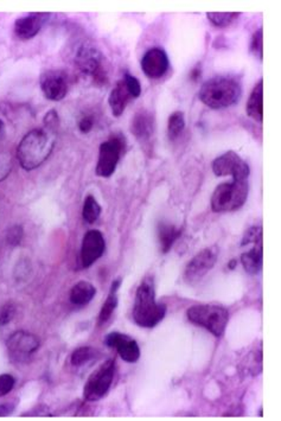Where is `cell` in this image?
Returning a JSON list of instances; mask_svg holds the SVG:
<instances>
[{
	"instance_id": "obj_1",
	"label": "cell",
	"mask_w": 281,
	"mask_h": 421,
	"mask_svg": "<svg viewBox=\"0 0 281 421\" xmlns=\"http://www.w3.org/2000/svg\"><path fill=\"white\" fill-rule=\"evenodd\" d=\"M56 136L46 129H34L27 132L17 148V158L24 170L41 167L53 151Z\"/></svg>"
},
{
	"instance_id": "obj_2",
	"label": "cell",
	"mask_w": 281,
	"mask_h": 421,
	"mask_svg": "<svg viewBox=\"0 0 281 421\" xmlns=\"http://www.w3.org/2000/svg\"><path fill=\"white\" fill-rule=\"evenodd\" d=\"M242 86L232 76H216L205 81L198 91V98L211 110H224L239 103Z\"/></svg>"
},
{
	"instance_id": "obj_3",
	"label": "cell",
	"mask_w": 281,
	"mask_h": 421,
	"mask_svg": "<svg viewBox=\"0 0 281 421\" xmlns=\"http://www.w3.org/2000/svg\"><path fill=\"white\" fill-rule=\"evenodd\" d=\"M166 315V306L157 303L155 285L151 278H145L136 292L133 319L141 328H155Z\"/></svg>"
},
{
	"instance_id": "obj_4",
	"label": "cell",
	"mask_w": 281,
	"mask_h": 421,
	"mask_svg": "<svg viewBox=\"0 0 281 421\" xmlns=\"http://www.w3.org/2000/svg\"><path fill=\"white\" fill-rule=\"evenodd\" d=\"M186 316L191 323L204 328L215 337H221L224 334L229 322V311L221 305H194L186 311Z\"/></svg>"
},
{
	"instance_id": "obj_5",
	"label": "cell",
	"mask_w": 281,
	"mask_h": 421,
	"mask_svg": "<svg viewBox=\"0 0 281 421\" xmlns=\"http://www.w3.org/2000/svg\"><path fill=\"white\" fill-rule=\"evenodd\" d=\"M248 190L247 181L222 183L211 196V209L215 213L235 212L247 201Z\"/></svg>"
},
{
	"instance_id": "obj_6",
	"label": "cell",
	"mask_w": 281,
	"mask_h": 421,
	"mask_svg": "<svg viewBox=\"0 0 281 421\" xmlns=\"http://www.w3.org/2000/svg\"><path fill=\"white\" fill-rule=\"evenodd\" d=\"M115 361L108 360L91 373L84 387V399L88 403H96L105 396L113 384Z\"/></svg>"
},
{
	"instance_id": "obj_7",
	"label": "cell",
	"mask_w": 281,
	"mask_h": 421,
	"mask_svg": "<svg viewBox=\"0 0 281 421\" xmlns=\"http://www.w3.org/2000/svg\"><path fill=\"white\" fill-rule=\"evenodd\" d=\"M126 141L122 134H113L108 141L100 145L99 160L96 164V175L103 179H108L115 174L125 151Z\"/></svg>"
},
{
	"instance_id": "obj_8",
	"label": "cell",
	"mask_w": 281,
	"mask_h": 421,
	"mask_svg": "<svg viewBox=\"0 0 281 421\" xmlns=\"http://www.w3.org/2000/svg\"><path fill=\"white\" fill-rule=\"evenodd\" d=\"M75 65L84 75L91 76L98 84H105L106 72L103 67V55L91 43L79 46L75 55Z\"/></svg>"
},
{
	"instance_id": "obj_9",
	"label": "cell",
	"mask_w": 281,
	"mask_h": 421,
	"mask_svg": "<svg viewBox=\"0 0 281 421\" xmlns=\"http://www.w3.org/2000/svg\"><path fill=\"white\" fill-rule=\"evenodd\" d=\"M218 258V248L216 246L208 247L191 259L184 271V280L186 284L195 285L213 270Z\"/></svg>"
},
{
	"instance_id": "obj_10",
	"label": "cell",
	"mask_w": 281,
	"mask_h": 421,
	"mask_svg": "<svg viewBox=\"0 0 281 421\" xmlns=\"http://www.w3.org/2000/svg\"><path fill=\"white\" fill-rule=\"evenodd\" d=\"M213 171L218 177L232 176L234 181H247L251 174L249 165L234 151L217 157L213 162Z\"/></svg>"
},
{
	"instance_id": "obj_11",
	"label": "cell",
	"mask_w": 281,
	"mask_h": 421,
	"mask_svg": "<svg viewBox=\"0 0 281 421\" xmlns=\"http://www.w3.org/2000/svg\"><path fill=\"white\" fill-rule=\"evenodd\" d=\"M8 355L15 362H27L39 350V339L27 331H15L6 341Z\"/></svg>"
},
{
	"instance_id": "obj_12",
	"label": "cell",
	"mask_w": 281,
	"mask_h": 421,
	"mask_svg": "<svg viewBox=\"0 0 281 421\" xmlns=\"http://www.w3.org/2000/svg\"><path fill=\"white\" fill-rule=\"evenodd\" d=\"M43 95L50 101H61L68 93V75L63 70L50 69L39 77Z\"/></svg>"
},
{
	"instance_id": "obj_13",
	"label": "cell",
	"mask_w": 281,
	"mask_h": 421,
	"mask_svg": "<svg viewBox=\"0 0 281 421\" xmlns=\"http://www.w3.org/2000/svg\"><path fill=\"white\" fill-rule=\"evenodd\" d=\"M106 241L103 233L96 229L88 231L84 234L82 245H81V264L82 267L88 268L94 265L105 253Z\"/></svg>"
},
{
	"instance_id": "obj_14",
	"label": "cell",
	"mask_w": 281,
	"mask_h": 421,
	"mask_svg": "<svg viewBox=\"0 0 281 421\" xmlns=\"http://www.w3.org/2000/svg\"><path fill=\"white\" fill-rule=\"evenodd\" d=\"M51 13L49 12H32L20 17L15 22L13 31L17 37L22 41H29L41 32L43 27L48 23Z\"/></svg>"
},
{
	"instance_id": "obj_15",
	"label": "cell",
	"mask_w": 281,
	"mask_h": 421,
	"mask_svg": "<svg viewBox=\"0 0 281 421\" xmlns=\"http://www.w3.org/2000/svg\"><path fill=\"white\" fill-rule=\"evenodd\" d=\"M141 69L148 79L158 80L162 79L170 67V61L165 50L159 46L151 48L144 53L141 58Z\"/></svg>"
},
{
	"instance_id": "obj_16",
	"label": "cell",
	"mask_w": 281,
	"mask_h": 421,
	"mask_svg": "<svg viewBox=\"0 0 281 421\" xmlns=\"http://www.w3.org/2000/svg\"><path fill=\"white\" fill-rule=\"evenodd\" d=\"M105 343L107 346L117 350L119 356L129 363L137 362L140 357V349L137 342L127 335L122 332H110L105 338Z\"/></svg>"
},
{
	"instance_id": "obj_17",
	"label": "cell",
	"mask_w": 281,
	"mask_h": 421,
	"mask_svg": "<svg viewBox=\"0 0 281 421\" xmlns=\"http://www.w3.org/2000/svg\"><path fill=\"white\" fill-rule=\"evenodd\" d=\"M131 132L140 143H146L152 138L155 132V119L151 113L140 110L134 115L131 125Z\"/></svg>"
},
{
	"instance_id": "obj_18",
	"label": "cell",
	"mask_w": 281,
	"mask_h": 421,
	"mask_svg": "<svg viewBox=\"0 0 281 421\" xmlns=\"http://www.w3.org/2000/svg\"><path fill=\"white\" fill-rule=\"evenodd\" d=\"M133 99L129 91L126 88L124 80H120L117 82L115 87L110 91V96H108V103H110V110L115 118L122 117V114L125 112L126 107L129 105V101Z\"/></svg>"
},
{
	"instance_id": "obj_19",
	"label": "cell",
	"mask_w": 281,
	"mask_h": 421,
	"mask_svg": "<svg viewBox=\"0 0 281 421\" xmlns=\"http://www.w3.org/2000/svg\"><path fill=\"white\" fill-rule=\"evenodd\" d=\"M248 117L255 122H262L263 120V80L259 81L253 88L247 105H246Z\"/></svg>"
},
{
	"instance_id": "obj_20",
	"label": "cell",
	"mask_w": 281,
	"mask_h": 421,
	"mask_svg": "<svg viewBox=\"0 0 281 421\" xmlns=\"http://www.w3.org/2000/svg\"><path fill=\"white\" fill-rule=\"evenodd\" d=\"M262 258H263L262 241H259L255 243V246L251 251L244 252L241 255V264L247 273L256 276L262 268Z\"/></svg>"
},
{
	"instance_id": "obj_21",
	"label": "cell",
	"mask_w": 281,
	"mask_h": 421,
	"mask_svg": "<svg viewBox=\"0 0 281 421\" xmlns=\"http://www.w3.org/2000/svg\"><path fill=\"white\" fill-rule=\"evenodd\" d=\"M96 294V289L94 285L88 281H79L77 285L72 286L69 298L74 305L84 306L91 303Z\"/></svg>"
},
{
	"instance_id": "obj_22",
	"label": "cell",
	"mask_w": 281,
	"mask_h": 421,
	"mask_svg": "<svg viewBox=\"0 0 281 421\" xmlns=\"http://www.w3.org/2000/svg\"><path fill=\"white\" fill-rule=\"evenodd\" d=\"M122 285V279H117V280L112 283L110 286V294L107 297L106 302L103 303L101 311L99 313V319H98V324L103 325L105 323L110 320V317L113 316L117 306H118V291L119 287Z\"/></svg>"
},
{
	"instance_id": "obj_23",
	"label": "cell",
	"mask_w": 281,
	"mask_h": 421,
	"mask_svg": "<svg viewBox=\"0 0 281 421\" xmlns=\"http://www.w3.org/2000/svg\"><path fill=\"white\" fill-rule=\"evenodd\" d=\"M157 232H158V239H159L160 251L167 253L182 234V229H179L174 224L160 222L158 224Z\"/></svg>"
},
{
	"instance_id": "obj_24",
	"label": "cell",
	"mask_w": 281,
	"mask_h": 421,
	"mask_svg": "<svg viewBox=\"0 0 281 421\" xmlns=\"http://www.w3.org/2000/svg\"><path fill=\"white\" fill-rule=\"evenodd\" d=\"M184 129H185L184 113L181 110L174 112L167 122V136L170 138V141H176L182 134Z\"/></svg>"
},
{
	"instance_id": "obj_25",
	"label": "cell",
	"mask_w": 281,
	"mask_h": 421,
	"mask_svg": "<svg viewBox=\"0 0 281 421\" xmlns=\"http://www.w3.org/2000/svg\"><path fill=\"white\" fill-rule=\"evenodd\" d=\"M101 215V207L96 201L94 196H87L84 198V209H82V217L87 224H96V221L99 220Z\"/></svg>"
},
{
	"instance_id": "obj_26",
	"label": "cell",
	"mask_w": 281,
	"mask_h": 421,
	"mask_svg": "<svg viewBox=\"0 0 281 421\" xmlns=\"http://www.w3.org/2000/svg\"><path fill=\"white\" fill-rule=\"evenodd\" d=\"M240 15L241 12H208L207 18L214 27H230Z\"/></svg>"
},
{
	"instance_id": "obj_27",
	"label": "cell",
	"mask_w": 281,
	"mask_h": 421,
	"mask_svg": "<svg viewBox=\"0 0 281 421\" xmlns=\"http://www.w3.org/2000/svg\"><path fill=\"white\" fill-rule=\"evenodd\" d=\"M96 356V349H93L91 346H81V348H77V350H74L70 361H72V365L81 367V365H86L88 362H91V361Z\"/></svg>"
},
{
	"instance_id": "obj_28",
	"label": "cell",
	"mask_w": 281,
	"mask_h": 421,
	"mask_svg": "<svg viewBox=\"0 0 281 421\" xmlns=\"http://www.w3.org/2000/svg\"><path fill=\"white\" fill-rule=\"evenodd\" d=\"M249 49L254 57L262 61V58H263V29L262 27H260L258 31H255V34H253Z\"/></svg>"
},
{
	"instance_id": "obj_29",
	"label": "cell",
	"mask_w": 281,
	"mask_h": 421,
	"mask_svg": "<svg viewBox=\"0 0 281 421\" xmlns=\"http://www.w3.org/2000/svg\"><path fill=\"white\" fill-rule=\"evenodd\" d=\"M122 80L125 82L126 88H127V91H129V94H131V96H132L133 99H137V98L140 96L141 84L137 77H134L133 75H131L129 72H126Z\"/></svg>"
},
{
	"instance_id": "obj_30",
	"label": "cell",
	"mask_w": 281,
	"mask_h": 421,
	"mask_svg": "<svg viewBox=\"0 0 281 421\" xmlns=\"http://www.w3.org/2000/svg\"><path fill=\"white\" fill-rule=\"evenodd\" d=\"M259 241H262V228L259 226H254L248 229L247 232L244 233L241 246H248L251 243H256Z\"/></svg>"
},
{
	"instance_id": "obj_31",
	"label": "cell",
	"mask_w": 281,
	"mask_h": 421,
	"mask_svg": "<svg viewBox=\"0 0 281 421\" xmlns=\"http://www.w3.org/2000/svg\"><path fill=\"white\" fill-rule=\"evenodd\" d=\"M15 306L12 303H6L0 306V327L8 325L15 318Z\"/></svg>"
},
{
	"instance_id": "obj_32",
	"label": "cell",
	"mask_w": 281,
	"mask_h": 421,
	"mask_svg": "<svg viewBox=\"0 0 281 421\" xmlns=\"http://www.w3.org/2000/svg\"><path fill=\"white\" fill-rule=\"evenodd\" d=\"M23 238V227L18 226V224H15L13 227L10 228L8 231V234H6V240H8V245H11V246H18L22 242Z\"/></svg>"
},
{
	"instance_id": "obj_33",
	"label": "cell",
	"mask_w": 281,
	"mask_h": 421,
	"mask_svg": "<svg viewBox=\"0 0 281 421\" xmlns=\"http://www.w3.org/2000/svg\"><path fill=\"white\" fill-rule=\"evenodd\" d=\"M15 380L10 374H3L0 375V398L8 395L15 387Z\"/></svg>"
},
{
	"instance_id": "obj_34",
	"label": "cell",
	"mask_w": 281,
	"mask_h": 421,
	"mask_svg": "<svg viewBox=\"0 0 281 421\" xmlns=\"http://www.w3.org/2000/svg\"><path fill=\"white\" fill-rule=\"evenodd\" d=\"M43 124H44V129H49L51 132L55 133V131L58 129V125H60L58 112L53 110L48 112L46 114V117H44Z\"/></svg>"
},
{
	"instance_id": "obj_35",
	"label": "cell",
	"mask_w": 281,
	"mask_h": 421,
	"mask_svg": "<svg viewBox=\"0 0 281 421\" xmlns=\"http://www.w3.org/2000/svg\"><path fill=\"white\" fill-rule=\"evenodd\" d=\"M81 133L87 134L91 132L93 127H94V118L91 115H84L82 118L79 120V125H77Z\"/></svg>"
},
{
	"instance_id": "obj_36",
	"label": "cell",
	"mask_w": 281,
	"mask_h": 421,
	"mask_svg": "<svg viewBox=\"0 0 281 421\" xmlns=\"http://www.w3.org/2000/svg\"><path fill=\"white\" fill-rule=\"evenodd\" d=\"M10 170H11V162L8 158L5 160L0 158V182L8 177Z\"/></svg>"
},
{
	"instance_id": "obj_37",
	"label": "cell",
	"mask_w": 281,
	"mask_h": 421,
	"mask_svg": "<svg viewBox=\"0 0 281 421\" xmlns=\"http://www.w3.org/2000/svg\"><path fill=\"white\" fill-rule=\"evenodd\" d=\"M13 410H15V405H12V403H1L0 405V417H6L8 414H11Z\"/></svg>"
},
{
	"instance_id": "obj_38",
	"label": "cell",
	"mask_w": 281,
	"mask_h": 421,
	"mask_svg": "<svg viewBox=\"0 0 281 421\" xmlns=\"http://www.w3.org/2000/svg\"><path fill=\"white\" fill-rule=\"evenodd\" d=\"M200 77H201V68L196 67V68H194L192 70H191L190 79L192 81H197Z\"/></svg>"
},
{
	"instance_id": "obj_39",
	"label": "cell",
	"mask_w": 281,
	"mask_h": 421,
	"mask_svg": "<svg viewBox=\"0 0 281 421\" xmlns=\"http://www.w3.org/2000/svg\"><path fill=\"white\" fill-rule=\"evenodd\" d=\"M5 134H6V127H5L4 122L0 120V141L4 139Z\"/></svg>"
},
{
	"instance_id": "obj_40",
	"label": "cell",
	"mask_w": 281,
	"mask_h": 421,
	"mask_svg": "<svg viewBox=\"0 0 281 421\" xmlns=\"http://www.w3.org/2000/svg\"><path fill=\"white\" fill-rule=\"evenodd\" d=\"M236 265H237V260L236 259H233L232 261L229 262L228 267L230 270H234L235 268Z\"/></svg>"
}]
</instances>
